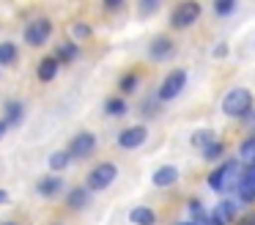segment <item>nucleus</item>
<instances>
[{
  "label": "nucleus",
  "mask_w": 255,
  "mask_h": 225,
  "mask_svg": "<svg viewBox=\"0 0 255 225\" xmlns=\"http://www.w3.org/2000/svg\"><path fill=\"white\" fill-rule=\"evenodd\" d=\"M250 110H253V93L247 88H231L222 96V113L231 118H244Z\"/></svg>",
  "instance_id": "obj_1"
},
{
  "label": "nucleus",
  "mask_w": 255,
  "mask_h": 225,
  "mask_svg": "<svg viewBox=\"0 0 255 225\" xmlns=\"http://www.w3.org/2000/svg\"><path fill=\"white\" fill-rule=\"evenodd\" d=\"M116 176H118L116 165H113V162H102V165H96V168L88 173L85 187H88V190H94V192H102V190H107V187L116 181Z\"/></svg>",
  "instance_id": "obj_2"
},
{
  "label": "nucleus",
  "mask_w": 255,
  "mask_h": 225,
  "mask_svg": "<svg viewBox=\"0 0 255 225\" xmlns=\"http://www.w3.org/2000/svg\"><path fill=\"white\" fill-rule=\"evenodd\" d=\"M198 16H200V3H195V0H187V3H178L176 8H173L170 25L181 30V27L195 25V22H198Z\"/></svg>",
  "instance_id": "obj_3"
},
{
  "label": "nucleus",
  "mask_w": 255,
  "mask_h": 225,
  "mask_svg": "<svg viewBox=\"0 0 255 225\" xmlns=\"http://www.w3.org/2000/svg\"><path fill=\"white\" fill-rule=\"evenodd\" d=\"M239 173V162L236 159H228V162H222L217 170H211V176H209V187L211 190H217V192H225L228 187H231V181H233V176Z\"/></svg>",
  "instance_id": "obj_4"
},
{
  "label": "nucleus",
  "mask_w": 255,
  "mask_h": 225,
  "mask_svg": "<svg viewBox=\"0 0 255 225\" xmlns=\"http://www.w3.org/2000/svg\"><path fill=\"white\" fill-rule=\"evenodd\" d=\"M52 36V22L50 19H33L28 27H25V44H30V47H41V44H47V38Z\"/></svg>",
  "instance_id": "obj_5"
},
{
  "label": "nucleus",
  "mask_w": 255,
  "mask_h": 225,
  "mask_svg": "<svg viewBox=\"0 0 255 225\" xmlns=\"http://www.w3.org/2000/svg\"><path fill=\"white\" fill-rule=\"evenodd\" d=\"M184 85H187V71H170V74L162 80V85H159V99L162 102H170V99H176L178 93L184 91Z\"/></svg>",
  "instance_id": "obj_6"
},
{
  "label": "nucleus",
  "mask_w": 255,
  "mask_h": 225,
  "mask_svg": "<svg viewBox=\"0 0 255 225\" xmlns=\"http://www.w3.org/2000/svg\"><path fill=\"white\" fill-rule=\"evenodd\" d=\"M94 148H96V137L91 135V132H80V135H74L72 143H69V157L85 159Z\"/></svg>",
  "instance_id": "obj_7"
},
{
  "label": "nucleus",
  "mask_w": 255,
  "mask_h": 225,
  "mask_svg": "<svg viewBox=\"0 0 255 225\" xmlns=\"http://www.w3.org/2000/svg\"><path fill=\"white\" fill-rule=\"evenodd\" d=\"M236 190H239V198H242L244 203H255V165H250V168L239 176Z\"/></svg>",
  "instance_id": "obj_8"
},
{
  "label": "nucleus",
  "mask_w": 255,
  "mask_h": 225,
  "mask_svg": "<svg viewBox=\"0 0 255 225\" xmlns=\"http://www.w3.org/2000/svg\"><path fill=\"white\" fill-rule=\"evenodd\" d=\"M145 143V129L143 126H129V129H124L121 135H118V146L121 148H137Z\"/></svg>",
  "instance_id": "obj_9"
},
{
  "label": "nucleus",
  "mask_w": 255,
  "mask_h": 225,
  "mask_svg": "<svg viewBox=\"0 0 255 225\" xmlns=\"http://www.w3.org/2000/svg\"><path fill=\"white\" fill-rule=\"evenodd\" d=\"M151 181H154V187H170V184H176V181H178V168H173V165H162V168L154 170Z\"/></svg>",
  "instance_id": "obj_10"
},
{
  "label": "nucleus",
  "mask_w": 255,
  "mask_h": 225,
  "mask_svg": "<svg viewBox=\"0 0 255 225\" xmlns=\"http://www.w3.org/2000/svg\"><path fill=\"white\" fill-rule=\"evenodd\" d=\"M211 217H214L220 225L233 223V220H236V203H233V201H220L214 206V212H211Z\"/></svg>",
  "instance_id": "obj_11"
},
{
  "label": "nucleus",
  "mask_w": 255,
  "mask_h": 225,
  "mask_svg": "<svg viewBox=\"0 0 255 225\" xmlns=\"http://www.w3.org/2000/svg\"><path fill=\"white\" fill-rule=\"evenodd\" d=\"M129 223L132 225H156V212L148 206H134L129 212Z\"/></svg>",
  "instance_id": "obj_12"
},
{
  "label": "nucleus",
  "mask_w": 255,
  "mask_h": 225,
  "mask_svg": "<svg viewBox=\"0 0 255 225\" xmlns=\"http://www.w3.org/2000/svg\"><path fill=\"white\" fill-rule=\"evenodd\" d=\"M148 52H151V58H154V60H165L167 55H173V41H170V38H165V36H159V38L151 41Z\"/></svg>",
  "instance_id": "obj_13"
},
{
  "label": "nucleus",
  "mask_w": 255,
  "mask_h": 225,
  "mask_svg": "<svg viewBox=\"0 0 255 225\" xmlns=\"http://www.w3.org/2000/svg\"><path fill=\"white\" fill-rule=\"evenodd\" d=\"M58 58H44L39 63V69H36V74H39V80L41 82H50V80H55V74H58Z\"/></svg>",
  "instance_id": "obj_14"
},
{
  "label": "nucleus",
  "mask_w": 255,
  "mask_h": 225,
  "mask_svg": "<svg viewBox=\"0 0 255 225\" xmlns=\"http://www.w3.org/2000/svg\"><path fill=\"white\" fill-rule=\"evenodd\" d=\"M61 187H63L61 176H47V179L39 181V187H36V190H39L44 198H52V195H58V192H61Z\"/></svg>",
  "instance_id": "obj_15"
},
{
  "label": "nucleus",
  "mask_w": 255,
  "mask_h": 225,
  "mask_svg": "<svg viewBox=\"0 0 255 225\" xmlns=\"http://www.w3.org/2000/svg\"><path fill=\"white\" fill-rule=\"evenodd\" d=\"M211 143H217V137H214V132H211V129H198L192 135V146L200 148V151H206Z\"/></svg>",
  "instance_id": "obj_16"
},
{
  "label": "nucleus",
  "mask_w": 255,
  "mask_h": 225,
  "mask_svg": "<svg viewBox=\"0 0 255 225\" xmlns=\"http://www.w3.org/2000/svg\"><path fill=\"white\" fill-rule=\"evenodd\" d=\"M85 203H88V187H74V190L69 192V206H72V209H83Z\"/></svg>",
  "instance_id": "obj_17"
},
{
  "label": "nucleus",
  "mask_w": 255,
  "mask_h": 225,
  "mask_svg": "<svg viewBox=\"0 0 255 225\" xmlns=\"http://www.w3.org/2000/svg\"><path fill=\"white\" fill-rule=\"evenodd\" d=\"M77 52H80V47H77V44L66 41V44H58L55 58H58V63H63V60H74V58H77Z\"/></svg>",
  "instance_id": "obj_18"
},
{
  "label": "nucleus",
  "mask_w": 255,
  "mask_h": 225,
  "mask_svg": "<svg viewBox=\"0 0 255 225\" xmlns=\"http://www.w3.org/2000/svg\"><path fill=\"white\" fill-rule=\"evenodd\" d=\"M22 121V102H6V124H19Z\"/></svg>",
  "instance_id": "obj_19"
},
{
  "label": "nucleus",
  "mask_w": 255,
  "mask_h": 225,
  "mask_svg": "<svg viewBox=\"0 0 255 225\" xmlns=\"http://www.w3.org/2000/svg\"><path fill=\"white\" fill-rule=\"evenodd\" d=\"M14 60H17V47H14L11 41H3L0 44V66L14 63Z\"/></svg>",
  "instance_id": "obj_20"
},
{
  "label": "nucleus",
  "mask_w": 255,
  "mask_h": 225,
  "mask_svg": "<svg viewBox=\"0 0 255 225\" xmlns=\"http://www.w3.org/2000/svg\"><path fill=\"white\" fill-rule=\"evenodd\" d=\"M69 151H55V154H50V168L52 170H63L69 165Z\"/></svg>",
  "instance_id": "obj_21"
},
{
  "label": "nucleus",
  "mask_w": 255,
  "mask_h": 225,
  "mask_svg": "<svg viewBox=\"0 0 255 225\" xmlns=\"http://www.w3.org/2000/svg\"><path fill=\"white\" fill-rule=\"evenodd\" d=\"M105 110H107V115H124L127 113V102L124 99H107V104H105Z\"/></svg>",
  "instance_id": "obj_22"
},
{
  "label": "nucleus",
  "mask_w": 255,
  "mask_h": 225,
  "mask_svg": "<svg viewBox=\"0 0 255 225\" xmlns=\"http://www.w3.org/2000/svg\"><path fill=\"white\" fill-rule=\"evenodd\" d=\"M239 154H242V159H247V162H255V135H253V137H247V140L242 143Z\"/></svg>",
  "instance_id": "obj_23"
},
{
  "label": "nucleus",
  "mask_w": 255,
  "mask_h": 225,
  "mask_svg": "<svg viewBox=\"0 0 255 225\" xmlns=\"http://www.w3.org/2000/svg\"><path fill=\"white\" fill-rule=\"evenodd\" d=\"M134 85H137V74H124L121 77V82H118V88H121V93H132L134 91Z\"/></svg>",
  "instance_id": "obj_24"
},
{
  "label": "nucleus",
  "mask_w": 255,
  "mask_h": 225,
  "mask_svg": "<svg viewBox=\"0 0 255 225\" xmlns=\"http://www.w3.org/2000/svg\"><path fill=\"white\" fill-rule=\"evenodd\" d=\"M222 151H225V146H222V143L217 140V143H211V146L203 151V157H206V159H220V157H222Z\"/></svg>",
  "instance_id": "obj_25"
},
{
  "label": "nucleus",
  "mask_w": 255,
  "mask_h": 225,
  "mask_svg": "<svg viewBox=\"0 0 255 225\" xmlns=\"http://www.w3.org/2000/svg\"><path fill=\"white\" fill-rule=\"evenodd\" d=\"M72 36L74 38H88L91 36V27L83 25V22H77V25H72Z\"/></svg>",
  "instance_id": "obj_26"
},
{
  "label": "nucleus",
  "mask_w": 255,
  "mask_h": 225,
  "mask_svg": "<svg viewBox=\"0 0 255 225\" xmlns=\"http://www.w3.org/2000/svg\"><path fill=\"white\" fill-rule=\"evenodd\" d=\"M214 8H217V14H231V11L236 8V3H233V0H220Z\"/></svg>",
  "instance_id": "obj_27"
},
{
  "label": "nucleus",
  "mask_w": 255,
  "mask_h": 225,
  "mask_svg": "<svg viewBox=\"0 0 255 225\" xmlns=\"http://www.w3.org/2000/svg\"><path fill=\"white\" fill-rule=\"evenodd\" d=\"M156 8H159V3H156V0H148V3H140V14H154Z\"/></svg>",
  "instance_id": "obj_28"
},
{
  "label": "nucleus",
  "mask_w": 255,
  "mask_h": 225,
  "mask_svg": "<svg viewBox=\"0 0 255 225\" xmlns=\"http://www.w3.org/2000/svg\"><path fill=\"white\" fill-rule=\"evenodd\" d=\"M195 225H220L214 217H200V220H195Z\"/></svg>",
  "instance_id": "obj_29"
},
{
  "label": "nucleus",
  "mask_w": 255,
  "mask_h": 225,
  "mask_svg": "<svg viewBox=\"0 0 255 225\" xmlns=\"http://www.w3.org/2000/svg\"><path fill=\"white\" fill-rule=\"evenodd\" d=\"M3 203H8V192L6 190H0V206H3Z\"/></svg>",
  "instance_id": "obj_30"
},
{
  "label": "nucleus",
  "mask_w": 255,
  "mask_h": 225,
  "mask_svg": "<svg viewBox=\"0 0 255 225\" xmlns=\"http://www.w3.org/2000/svg\"><path fill=\"white\" fill-rule=\"evenodd\" d=\"M6 129H8V124H6V121H0V140H3V135H6Z\"/></svg>",
  "instance_id": "obj_31"
},
{
  "label": "nucleus",
  "mask_w": 255,
  "mask_h": 225,
  "mask_svg": "<svg viewBox=\"0 0 255 225\" xmlns=\"http://www.w3.org/2000/svg\"><path fill=\"white\" fill-rule=\"evenodd\" d=\"M242 225H255V217H244V223Z\"/></svg>",
  "instance_id": "obj_32"
},
{
  "label": "nucleus",
  "mask_w": 255,
  "mask_h": 225,
  "mask_svg": "<svg viewBox=\"0 0 255 225\" xmlns=\"http://www.w3.org/2000/svg\"><path fill=\"white\" fill-rule=\"evenodd\" d=\"M3 225H14V223H3Z\"/></svg>",
  "instance_id": "obj_33"
}]
</instances>
